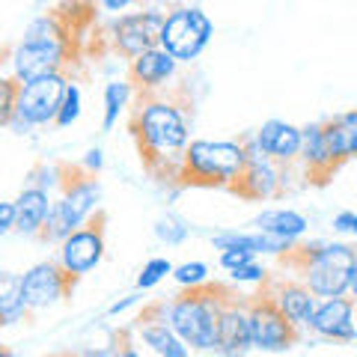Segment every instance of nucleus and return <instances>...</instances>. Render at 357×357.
Here are the masks:
<instances>
[{
	"instance_id": "obj_30",
	"label": "nucleus",
	"mask_w": 357,
	"mask_h": 357,
	"mask_svg": "<svg viewBox=\"0 0 357 357\" xmlns=\"http://www.w3.org/2000/svg\"><path fill=\"white\" fill-rule=\"evenodd\" d=\"M18 81L13 75L0 72V128L9 126V119L15 114V102H18Z\"/></svg>"
},
{
	"instance_id": "obj_8",
	"label": "nucleus",
	"mask_w": 357,
	"mask_h": 357,
	"mask_svg": "<svg viewBox=\"0 0 357 357\" xmlns=\"http://www.w3.org/2000/svg\"><path fill=\"white\" fill-rule=\"evenodd\" d=\"M215 24L199 6H176L164 13L158 48H164L176 63H191L208 48Z\"/></svg>"
},
{
	"instance_id": "obj_40",
	"label": "nucleus",
	"mask_w": 357,
	"mask_h": 357,
	"mask_svg": "<svg viewBox=\"0 0 357 357\" xmlns=\"http://www.w3.org/2000/svg\"><path fill=\"white\" fill-rule=\"evenodd\" d=\"M81 357H116V351H114V345H105V349H89Z\"/></svg>"
},
{
	"instance_id": "obj_12",
	"label": "nucleus",
	"mask_w": 357,
	"mask_h": 357,
	"mask_svg": "<svg viewBox=\"0 0 357 357\" xmlns=\"http://www.w3.org/2000/svg\"><path fill=\"white\" fill-rule=\"evenodd\" d=\"M161 24H164L161 9H143V13L119 15L114 24H110V42H114L116 54L134 60V57H140L143 51L158 48Z\"/></svg>"
},
{
	"instance_id": "obj_3",
	"label": "nucleus",
	"mask_w": 357,
	"mask_h": 357,
	"mask_svg": "<svg viewBox=\"0 0 357 357\" xmlns=\"http://www.w3.org/2000/svg\"><path fill=\"white\" fill-rule=\"evenodd\" d=\"M227 295H229V286H220V283H211V280L206 286L185 289L182 295H176L173 301L161 304L164 319H167V325L178 333V340H182L188 349L215 351L220 310H223Z\"/></svg>"
},
{
	"instance_id": "obj_44",
	"label": "nucleus",
	"mask_w": 357,
	"mask_h": 357,
	"mask_svg": "<svg viewBox=\"0 0 357 357\" xmlns=\"http://www.w3.org/2000/svg\"><path fill=\"white\" fill-rule=\"evenodd\" d=\"M81 3H86V6H89V3H93V0H81Z\"/></svg>"
},
{
	"instance_id": "obj_31",
	"label": "nucleus",
	"mask_w": 357,
	"mask_h": 357,
	"mask_svg": "<svg viewBox=\"0 0 357 357\" xmlns=\"http://www.w3.org/2000/svg\"><path fill=\"white\" fill-rule=\"evenodd\" d=\"M63 176H66V164H39L30 170V185L33 188H42V191L51 194V188L63 185Z\"/></svg>"
},
{
	"instance_id": "obj_4",
	"label": "nucleus",
	"mask_w": 357,
	"mask_h": 357,
	"mask_svg": "<svg viewBox=\"0 0 357 357\" xmlns=\"http://www.w3.org/2000/svg\"><path fill=\"white\" fill-rule=\"evenodd\" d=\"M357 250L345 241H312L292 244L286 259L301 271V283L316 298H342L349 295V277Z\"/></svg>"
},
{
	"instance_id": "obj_16",
	"label": "nucleus",
	"mask_w": 357,
	"mask_h": 357,
	"mask_svg": "<svg viewBox=\"0 0 357 357\" xmlns=\"http://www.w3.org/2000/svg\"><path fill=\"white\" fill-rule=\"evenodd\" d=\"M283 188V167L274 164L268 155L262 158H248L241 176L236 178V185L229 191H236L244 199H271L280 194Z\"/></svg>"
},
{
	"instance_id": "obj_6",
	"label": "nucleus",
	"mask_w": 357,
	"mask_h": 357,
	"mask_svg": "<svg viewBox=\"0 0 357 357\" xmlns=\"http://www.w3.org/2000/svg\"><path fill=\"white\" fill-rule=\"evenodd\" d=\"M98 199H102L98 176L81 170V167H75V176H72V167H66L60 199H54L51 215L45 220L39 238L48 244H60L63 238H69L75 229H81L98 211Z\"/></svg>"
},
{
	"instance_id": "obj_29",
	"label": "nucleus",
	"mask_w": 357,
	"mask_h": 357,
	"mask_svg": "<svg viewBox=\"0 0 357 357\" xmlns=\"http://www.w3.org/2000/svg\"><path fill=\"white\" fill-rule=\"evenodd\" d=\"M173 280L182 289H197L208 283V265L206 262H182L173 265Z\"/></svg>"
},
{
	"instance_id": "obj_22",
	"label": "nucleus",
	"mask_w": 357,
	"mask_h": 357,
	"mask_svg": "<svg viewBox=\"0 0 357 357\" xmlns=\"http://www.w3.org/2000/svg\"><path fill=\"white\" fill-rule=\"evenodd\" d=\"M321 128H325L333 161L342 164L349 158H357V110H349V114H340L328 122H321Z\"/></svg>"
},
{
	"instance_id": "obj_35",
	"label": "nucleus",
	"mask_w": 357,
	"mask_h": 357,
	"mask_svg": "<svg viewBox=\"0 0 357 357\" xmlns=\"http://www.w3.org/2000/svg\"><path fill=\"white\" fill-rule=\"evenodd\" d=\"M13 229H15V206L0 199V238L9 236Z\"/></svg>"
},
{
	"instance_id": "obj_23",
	"label": "nucleus",
	"mask_w": 357,
	"mask_h": 357,
	"mask_svg": "<svg viewBox=\"0 0 357 357\" xmlns=\"http://www.w3.org/2000/svg\"><path fill=\"white\" fill-rule=\"evenodd\" d=\"M307 218L295 208H265L262 215L253 218V229L268 232V236H277V238H286V241H298L301 236L307 232Z\"/></svg>"
},
{
	"instance_id": "obj_41",
	"label": "nucleus",
	"mask_w": 357,
	"mask_h": 357,
	"mask_svg": "<svg viewBox=\"0 0 357 357\" xmlns=\"http://www.w3.org/2000/svg\"><path fill=\"white\" fill-rule=\"evenodd\" d=\"M349 292H351V301L357 304V256H354V265H351V277H349Z\"/></svg>"
},
{
	"instance_id": "obj_38",
	"label": "nucleus",
	"mask_w": 357,
	"mask_h": 357,
	"mask_svg": "<svg viewBox=\"0 0 357 357\" xmlns=\"http://www.w3.org/2000/svg\"><path fill=\"white\" fill-rule=\"evenodd\" d=\"M137 301H143L140 295H128V298H122V301H114V304L107 307V316H119V312H126L128 307H134Z\"/></svg>"
},
{
	"instance_id": "obj_18",
	"label": "nucleus",
	"mask_w": 357,
	"mask_h": 357,
	"mask_svg": "<svg viewBox=\"0 0 357 357\" xmlns=\"http://www.w3.org/2000/svg\"><path fill=\"white\" fill-rule=\"evenodd\" d=\"M253 137L274 164L289 167L298 161L304 134H301L298 126H292V122H286V119H268V122H262V128L256 131Z\"/></svg>"
},
{
	"instance_id": "obj_1",
	"label": "nucleus",
	"mask_w": 357,
	"mask_h": 357,
	"mask_svg": "<svg viewBox=\"0 0 357 357\" xmlns=\"http://www.w3.org/2000/svg\"><path fill=\"white\" fill-rule=\"evenodd\" d=\"M131 137L143 167L158 178H178L182 152L191 143L188 110L170 98L140 96L131 110Z\"/></svg>"
},
{
	"instance_id": "obj_20",
	"label": "nucleus",
	"mask_w": 357,
	"mask_h": 357,
	"mask_svg": "<svg viewBox=\"0 0 357 357\" xmlns=\"http://www.w3.org/2000/svg\"><path fill=\"white\" fill-rule=\"evenodd\" d=\"M176 69H178V63L164 48H152L131 60L128 75H131V84L140 89V96H149L155 89H161L167 81H173Z\"/></svg>"
},
{
	"instance_id": "obj_37",
	"label": "nucleus",
	"mask_w": 357,
	"mask_h": 357,
	"mask_svg": "<svg viewBox=\"0 0 357 357\" xmlns=\"http://www.w3.org/2000/svg\"><path fill=\"white\" fill-rule=\"evenodd\" d=\"M134 3H140V0H98V6H102L105 13H126Z\"/></svg>"
},
{
	"instance_id": "obj_42",
	"label": "nucleus",
	"mask_w": 357,
	"mask_h": 357,
	"mask_svg": "<svg viewBox=\"0 0 357 357\" xmlns=\"http://www.w3.org/2000/svg\"><path fill=\"white\" fill-rule=\"evenodd\" d=\"M0 357H18V354L9 349V345H0Z\"/></svg>"
},
{
	"instance_id": "obj_27",
	"label": "nucleus",
	"mask_w": 357,
	"mask_h": 357,
	"mask_svg": "<svg viewBox=\"0 0 357 357\" xmlns=\"http://www.w3.org/2000/svg\"><path fill=\"white\" fill-rule=\"evenodd\" d=\"M188 236H191V227H188L185 220L173 218V215L155 220V238L164 241V244H170V248H178V244H185Z\"/></svg>"
},
{
	"instance_id": "obj_13",
	"label": "nucleus",
	"mask_w": 357,
	"mask_h": 357,
	"mask_svg": "<svg viewBox=\"0 0 357 357\" xmlns=\"http://www.w3.org/2000/svg\"><path fill=\"white\" fill-rule=\"evenodd\" d=\"M215 351L220 357H244L248 351H253L250 321H248V301H241V295L236 292V289H229L227 301H223Z\"/></svg>"
},
{
	"instance_id": "obj_32",
	"label": "nucleus",
	"mask_w": 357,
	"mask_h": 357,
	"mask_svg": "<svg viewBox=\"0 0 357 357\" xmlns=\"http://www.w3.org/2000/svg\"><path fill=\"white\" fill-rule=\"evenodd\" d=\"M229 280L236 283V286H265L268 283V271L253 259L248 265L236 268V271H229Z\"/></svg>"
},
{
	"instance_id": "obj_33",
	"label": "nucleus",
	"mask_w": 357,
	"mask_h": 357,
	"mask_svg": "<svg viewBox=\"0 0 357 357\" xmlns=\"http://www.w3.org/2000/svg\"><path fill=\"white\" fill-rule=\"evenodd\" d=\"M256 256L248 253V250H220V268L223 271H236V268L253 262Z\"/></svg>"
},
{
	"instance_id": "obj_36",
	"label": "nucleus",
	"mask_w": 357,
	"mask_h": 357,
	"mask_svg": "<svg viewBox=\"0 0 357 357\" xmlns=\"http://www.w3.org/2000/svg\"><path fill=\"white\" fill-rule=\"evenodd\" d=\"M81 170H86V173H93V176H98V170L105 167V152L102 149H89L86 155H84V161L77 164Z\"/></svg>"
},
{
	"instance_id": "obj_19",
	"label": "nucleus",
	"mask_w": 357,
	"mask_h": 357,
	"mask_svg": "<svg viewBox=\"0 0 357 357\" xmlns=\"http://www.w3.org/2000/svg\"><path fill=\"white\" fill-rule=\"evenodd\" d=\"M301 134H304V140H301L298 161L304 164V173H307L310 182L325 185L328 178L337 173V167H340L337 161H333V155H331L325 128H321V122H312V126L301 128Z\"/></svg>"
},
{
	"instance_id": "obj_43",
	"label": "nucleus",
	"mask_w": 357,
	"mask_h": 357,
	"mask_svg": "<svg viewBox=\"0 0 357 357\" xmlns=\"http://www.w3.org/2000/svg\"><path fill=\"white\" fill-rule=\"evenodd\" d=\"M51 357H72V354H51Z\"/></svg>"
},
{
	"instance_id": "obj_17",
	"label": "nucleus",
	"mask_w": 357,
	"mask_h": 357,
	"mask_svg": "<svg viewBox=\"0 0 357 357\" xmlns=\"http://www.w3.org/2000/svg\"><path fill=\"white\" fill-rule=\"evenodd\" d=\"M265 295L280 307V312L292 321L295 328H310V319H312V312H316L319 301L301 280L298 283L295 280H274V283L268 280Z\"/></svg>"
},
{
	"instance_id": "obj_39",
	"label": "nucleus",
	"mask_w": 357,
	"mask_h": 357,
	"mask_svg": "<svg viewBox=\"0 0 357 357\" xmlns=\"http://www.w3.org/2000/svg\"><path fill=\"white\" fill-rule=\"evenodd\" d=\"M116 357H143L137 349H134V342L128 340V333H122V345H114Z\"/></svg>"
},
{
	"instance_id": "obj_11",
	"label": "nucleus",
	"mask_w": 357,
	"mask_h": 357,
	"mask_svg": "<svg viewBox=\"0 0 357 357\" xmlns=\"http://www.w3.org/2000/svg\"><path fill=\"white\" fill-rule=\"evenodd\" d=\"M75 277L66 274L60 262H36L21 274V298L30 312L48 310L72 295Z\"/></svg>"
},
{
	"instance_id": "obj_7",
	"label": "nucleus",
	"mask_w": 357,
	"mask_h": 357,
	"mask_svg": "<svg viewBox=\"0 0 357 357\" xmlns=\"http://www.w3.org/2000/svg\"><path fill=\"white\" fill-rule=\"evenodd\" d=\"M69 86V75L66 72H51L42 77H33L18 86V102H15V114L9 119V131L15 134H30L39 126H54L57 119L60 102Z\"/></svg>"
},
{
	"instance_id": "obj_5",
	"label": "nucleus",
	"mask_w": 357,
	"mask_h": 357,
	"mask_svg": "<svg viewBox=\"0 0 357 357\" xmlns=\"http://www.w3.org/2000/svg\"><path fill=\"white\" fill-rule=\"evenodd\" d=\"M248 155L241 140H191L182 152L178 182L194 188H232Z\"/></svg>"
},
{
	"instance_id": "obj_34",
	"label": "nucleus",
	"mask_w": 357,
	"mask_h": 357,
	"mask_svg": "<svg viewBox=\"0 0 357 357\" xmlns=\"http://www.w3.org/2000/svg\"><path fill=\"white\" fill-rule=\"evenodd\" d=\"M333 229L357 238V211H340V215L333 218Z\"/></svg>"
},
{
	"instance_id": "obj_10",
	"label": "nucleus",
	"mask_w": 357,
	"mask_h": 357,
	"mask_svg": "<svg viewBox=\"0 0 357 357\" xmlns=\"http://www.w3.org/2000/svg\"><path fill=\"white\" fill-rule=\"evenodd\" d=\"M105 220H107L105 211H96L81 229H75L69 238L60 241L57 262L66 274L75 277V280L89 274L98 262H102V256H105Z\"/></svg>"
},
{
	"instance_id": "obj_2",
	"label": "nucleus",
	"mask_w": 357,
	"mask_h": 357,
	"mask_svg": "<svg viewBox=\"0 0 357 357\" xmlns=\"http://www.w3.org/2000/svg\"><path fill=\"white\" fill-rule=\"evenodd\" d=\"M72 36L75 30L69 18L63 13H48L30 21L24 36L9 51V69L18 84L33 81V77L51 75V72H66L72 63Z\"/></svg>"
},
{
	"instance_id": "obj_25",
	"label": "nucleus",
	"mask_w": 357,
	"mask_h": 357,
	"mask_svg": "<svg viewBox=\"0 0 357 357\" xmlns=\"http://www.w3.org/2000/svg\"><path fill=\"white\" fill-rule=\"evenodd\" d=\"M131 105V84L128 81H110L105 84V119L102 128L110 131L119 122V116L128 110Z\"/></svg>"
},
{
	"instance_id": "obj_14",
	"label": "nucleus",
	"mask_w": 357,
	"mask_h": 357,
	"mask_svg": "<svg viewBox=\"0 0 357 357\" xmlns=\"http://www.w3.org/2000/svg\"><path fill=\"white\" fill-rule=\"evenodd\" d=\"M310 331L319 333L325 340L333 342H351L357 340L354 328V301L351 298H325L321 304H316V312L310 319Z\"/></svg>"
},
{
	"instance_id": "obj_26",
	"label": "nucleus",
	"mask_w": 357,
	"mask_h": 357,
	"mask_svg": "<svg viewBox=\"0 0 357 357\" xmlns=\"http://www.w3.org/2000/svg\"><path fill=\"white\" fill-rule=\"evenodd\" d=\"M81 110H84V93H81V86H77L75 81H69V86H66V96H63V102H60V110H57V119H54V126H57V128L75 126V122L81 119Z\"/></svg>"
},
{
	"instance_id": "obj_24",
	"label": "nucleus",
	"mask_w": 357,
	"mask_h": 357,
	"mask_svg": "<svg viewBox=\"0 0 357 357\" xmlns=\"http://www.w3.org/2000/svg\"><path fill=\"white\" fill-rule=\"evenodd\" d=\"M30 316V310L21 298V274L0 271V328L18 325Z\"/></svg>"
},
{
	"instance_id": "obj_15",
	"label": "nucleus",
	"mask_w": 357,
	"mask_h": 357,
	"mask_svg": "<svg viewBox=\"0 0 357 357\" xmlns=\"http://www.w3.org/2000/svg\"><path fill=\"white\" fill-rule=\"evenodd\" d=\"M137 337L149 345V351L155 357H191V349L167 325L161 304H152L137 316Z\"/></svg>"
},
{
	"instance_id": "obj_28",
	"label": "nucleus",
	"mask_w": 357,
	"mask_h": 357,
	"mask_svg": "<svg viewBox=\"0 0 357 357\" xmlns=\"http://www.w3.org/2000/svg\"><path fill=\"white\" fill-rule=\"evenodd\" d=\"M167 274H173V262L164 259V256H155V259H149L146 265L140 268V274H137V289H140V292H146V289H155Z\"/></svg>"
},
{
	"instance_id": "obj_21",
	"label": "nucleus",
	"mask_w": 357,
	"mask_h": 357,
	"mask_svg": "<svg viewBox=\"0 0 357 357\" xmlns=\"http://www.w3.org/2000/svg\"><path fill=\"white\" fill-rule=\"evenodd\" d=\"M15 229L18 236H27V238H39V232L45 227V220L51 215V206L54 199L48 191H42V188H33L27 185L24 191L15 197Z\"/></svg>"
},
{
	"instance_id": "obj_9",
	"label": "nucleus",
	"mask_w": 357,
	"mask_h": 357,
	"mask_svg": "<svg viewBox=\"0 0 357 357\" xmlns=\"http://www.w3.org/2000/svg\"><path fill=\"white\" fill-rule=\"evenodd\" d=\"M248 321H250V342L256 351L283 354L298 342V328L283 316L280 307L265 292L248 301Z\"/></svg>"
}]
</instances>
